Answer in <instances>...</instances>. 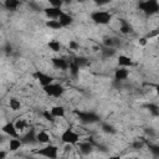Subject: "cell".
Segmentation results:
<instances>
[{
    "mask_svg": "<svg viewBox=\"0 0 159 159\" xmlns=\"http://www.w3.org/2000/svg\"><path fill=\"white\" fill-rule=\"evenodd\" d=\"M43 92H45L48 97L60 98V97L63 94L65 89H63V87H62L61 84H58V83H52V84H50V86L43 87Z\"/></svg>",
    "mask_w": 159,
    "mask_h": 159,
    "instance_id": "cell-5",
    "label": "cell"
},
{
    "mask_svg": "<svg viewBox=\"0 0 159 159\" xmlns=\"http://www.w3.org/2000/svg\"><path fill=\"white\" fill-rule=\"evenodd\" d=\"M14 124H15V128L17 129L19 133H22L29 128V122L26 119H22V118H19Z\"/></svg>",
    "mask_w": 159,
    "mask_h": 159,
    "instance_id": "cell-16",
    "label": "cell"
},
{
    "mask_svg": "<svg viewBox=\"0 0 159 159\" xmlns=\"http://www.w3.org/2000/svg\"><path fill=\"white\" fill-rule=\"evenodd\" d=\"M34 77H35V80L39 81V83L42 86V88L53 83V77L50 76V75H47V73H45V72H42V71H40V70H37L34 73Z\"/></svg>",
    "mask_w": 159,
    "mask_h": 159,
    "instance_id": "cell-6",
    "label": "cell"
},
{
    "mask_svg": "<svg viewBox=\"0 0 159 159\" xmlns=\"http://www.w3.org/2000/svg\"><path fill=\"white\" fill-rule=\"evenodd\" d=\"M139 45L145 46V45H147V39H145V37H140V39H139Z\"/></svg>",
    "mask_w": 159,
    "mask_h": 159,
    "instance_id": "cell-30",
    "label": "cell"
},
{
    "mask_svg": "<svg viewBox=\"0 0 159 159\" xmlns=\"http://www.w3.org/2000/svg\"><path fill=\"white\" fill-rule=\"evenodd\" d=\"M127 159H134V158H127Z\"/></svg>",
    "mask_w": 159,
    "mask_h": 159,
    "instance_id": "cell-34",
    "label": "cell"
},
{
    "mask_svg": "<svg viewBox=\"0 0 159 159\" xmlns=\"http://www.w3.org/2000/svg\"><path fill=\"white\" fill-rule=\"evenodd\" d=\"M58 22L61 24V26L62 27H67V26H70L72 22H73V19H72V16L71 15H68L67 12H62V15L58 17Z\"/></svg>",
    "mask_w": 159,
    "mask_h": 159,
    "instance_id": "cell-13",
    "label": "cell"
},
{
    "mask_svg": "<svg viewBox=\"0 0 159 159\" xmlns=\"http://www.w3.org/2000/svg\"><path fill=\"white\" fill-rule=\"evenodd\" d=\"M57 153H58V148L56 145H52V144H46L43 148L35 150L36 155H41V157H45L47 159H56Z\"/></svg>",
    "mask_w": 159,
    "mask_h": 159,
    "instance_id": "cell-3",
    "label": "cell"
},
{
    "mask_svg": "<svg viewBox=\"0 0 159 159\" xmlns=\"http://www.w3.org/2000/svg\"><path fill=\"white\" fill-rule=\"evenodd\" d=\"M109 159H120V157H119V155H113V157H111Z\"/></svg>",
    "mask_w": 159,
    "mask_h": 159,
    "instance_id": "cell-32",
    "label": "cell"
},
{
    "mask_svg": "<svg viewBox=\"0 0 159 159\" xmlns=\"http://www.w3.org/2000/svg\"><path fill=\"white\" fill-rule=\"evenodd\" d=\"M22 145V140L19 138H11L9 140V150L10 152H16L17 149H20Z\"/></svg>",
    "mask_w": 159,
    "mask_h": 159,
    "instance_id": "cell-17",
    "label": "cell"
},
{
    "mask_svg": "<svg viewBox=\"0 0 159 159\" xmlns=\"http://www.w3.org/2000/svg\"><path fill=\"white\" fill-rule=\"evenodd\" d=\"M117 61H118V65L120 67H129V66L133 65L132 58L129 56H125V55H119L118 58H117Z\"/></svg>",
    "mask_w": 159,
    "mask_h": 159,
    "instance_id": "cell-15",
    "label": "cell"
},
{
    "mask_svg": "<svg viewBox=\"0 0 159 159\" xmlns=\"http://www.w3.org/2000/svg\"><path fill=\"white\" fill-rule=\"evenodd\" d=\"M78 150H80V153L82 155H88V154H91L93 152V144H91L87 140H83V142H81L78 144Z\"/></svg>",
    "mask_w": 159,
    "mask_h": 159,
    "instance_id": "cell-9",
    "label": "cell"
},
{
    "mask_svg": "<svg viewBox=\"0 0 159 159\" xmlns=\"http://www.w3.org/2000/svg\"><path fill=\"white\" fill-rule=\"evenodd\" d=\"M70 73L73 76V77H77L78 76V73H80V66L76 63V61L73 60V61H71L70 62Z\"/></svg>",
    "mask_w": 159,
    "mask_h": 159,
    "instance_id": "cell-22",
    "label": "cell"
},
{
    "mask_svg": "<svg viewBox=\"0 0 159 159\" xmlns=\"http://www.w3.org/2000/svg\"><path fill=\"white\" fill-rule=\"evenodd\" d=\"M61 142L67 145H75L80 142V134L71 128H66L61 134Z\"/></svg>",
    "mask_w": 159,
    "mask_h": 159,
    "instance_id": "cell-1",
    "label": "cell"
},
{
    "mask_svg": "<svg viewBox=\"0 0 159 159\" xmlns=\"http://www.w3.org/2000/svg\"><path fill=\"white\" fill-rule=\"evenodd\" d=\"M42 117H43V118H45L46 120L51 122V123H52V122L55 120V117H53V116H52V113H51L50 111H47V109H45V111L42 112Z\"/></svg>",
    "mask_w": 159,
    "mask_h": 159,
    "instance_id": "cell-25",
    "label": "cell"
},
{
    "mask_svg": "<svg viewBox=\"0 0 159 159\" xmlns=\"http://www.w3.org/2000/svg\"><path fill=\"white\" fill-rule=\"evenodd\" d=\"M1 130H2V133L7 134L10 138H19V132H17V129L15 128V124L11 123V122L4 124L2 128H1Z\"/></svg>",
    "mask_w": 159,
    "mask_h": 159,
    "instance_id": "cell-8",
    "label": "cell"
},
{
    "mask_svg": "<svg viewBox=\"0 0 159 159\" xmlns=\"http://www.w3.org/2000/svg\"><path fill=\"white\" fill-rule=\"evenodd\" d=\"M128 76H129V71L125 67H120L114 71V80L117 81H124L128 78Z\"/></svg>",
    "mask_w": 159,
    "mask_h": 159,
    "instance_id": "cell-12",
    "label": "cell"
},
{
    "mask_svg": "<svg viewBox=\"0 0 159 159\" xmlns=\"http://www.w3.org/2000/svg\"><path fill=\"white\" fill-rule=\"evenodd\" d=\"M9 108L11 111H19L21 108V103L20 101H17L16 98H10L9 99Z\"/></svg>",
    "mask_w": 159,
    "mask_h": 159,
    "instance_id": "cell-23",
    "label": "cell"
},
{
    "mask_svg": "<svg viewBox=\"0 0 159 159\" xmlns=\"http://www.w3.org/2000/svg\"><path fill=\"white\" fill-rule=\"evenodd\" d=\"M119 31H120L122 34H128V32H130V26H129L128 24H123V25L120 26Z\"/></svg>",
    "mask_w": 159,
    "mask_h": 159,
    "instance_id": "cell-26",
    "label": "cell"
},
{
    "mask_svg": "<svg viewBox=\"0 0 159 159\" xmlns=\"http://www.w3.org/2000/svg\"><path fill=\"white\" fill-rule=\"evenodd\" d=\"M62 4H63L62 1H53V0L50 1V6H53V7H61Z\"/></svg>",
    "mask_w": 159,
    "mask_h": 159,
    "instance_id": "cell-29",
    "label": "cell"
},
{
    "mask_svg": "<svg viewBox=\"0 0 159 159\" xmlns=\"http://www.w3.org/2000/svg\"><path fill=\"white\" fill-rule=\"evenodd\" d=\"M50 112L55 118H65V108L62 106H53Z\"/></svg>",
    "mask_w": 159,
    "mask_h": 159,
    "instance_id": "cell-18",
    "label": "cell"
},
{
    "mask_svg": "<svg viewBox=\"0 0 159 159\" xmlns=\"http://www.w3.org/2000/svg\"><path fill=\"white\" fill-rule=\"evenodd\" d=\"M20 5H21V2L16 1V0H6V1H4V6L7 10H16Z\"/></svg>",
    "mask_w": 159,
    "mask_h": 159,
    "instance_id": "cell-21",
    "label": "cell"
},
{
    "mask_svg": "<svg viewBox=\"0 0 159 159\" xmlns=\"http://www.w3.org/2000/svg\"><path fill=\"white\" fill-rule=\"evenodd\" d=\"M45 14L46 16L50 19V20H58V17L62 15L63 10L61 7H53V6H50V7H46L45 10Z\"/></svg>",
    "mask_w": 159,
    "mask_h": 159,
    "instance_id": "cell-7",
    "label": "cell"
},
{
    "mask_svg": "<svg viewBox=\"0 0 159 159\" xmlns=\"http://www.w3.org/2000/svg\"><path fill=\"white\" fill-rule=\"evenodd\" d=\"M21 140H22V143H37V140H36V132L35 130H29L24 135V138Z\"/></svg>",
    "mask_w": 159,
    "mask_h": 159,
    "instance_id": "cell-19",
    "label": "cell"
},
{
    "mask_svg": "<svg viewBox=\"0 0 159 159\" xmlns=\"http://www.w3.org/2000/svg\"><path fill=\"white\" fill-rule=\"evenodd\" d=\"M47 46H48V48H50L51 51H53V52H60L61 48H62L61 42L57 41V40H51V41L47 43Z\"/></svg>",
    "mask_w": 159,
    "mask_h": 159,
    "instance_id": "cell-20",
    "label": "cell"
},
{
    "mask_svg": "<svg viewBox=\"0 0 159 159\" xmlns=\"http://www.w3.org/2000/svg\"><path fill=\"white\" fill-rule=\"evenodd\" d=\"M46 26L50 27L51 30H60V29H62V26L58 22V20H47L46 21Z\"/></svg>",
    "mask_w": 159,
    "mask_h": 159,
    "instance_id": "cell-24",
    "label": "cell"
},
{
    "mask_svg": "<svg viewBox=\"0 0 159 159\" xmlns=\"http://www.w3.org/2000/svg\"><path fill=\"white\" fill-rule=\"evenodd\" d=\"M138 7L147 15H153L159 12V4L154 0H147V1H142L139 2Z\"/></svg>",
    "mask_w": 159,
    "mask_h": 159,
    "instance_id": "cell-4",
    "label": "cell"
},
{
    "mask_svg": "<svg viewBox=\"0 0 159 159\" xmlns=\"http://www.w3.org/2000/svg\"><path fill=\"white\" fill-rule=\"evenodd\" d=\"M36 140L40 144H48L51 140V137L46 130H40V132H36Z\"/></svg>",
    "mask_w": 159,
    "mask_h": 159,
    "instance_id": "cell-11",
    "label": "cell"
},
{
    "mask_svg": "<svg viewBox=\"0 0 159 159\" xmlns=\"http://www.w3.org/2000/svg\"><path fill=\"white\" fill-rule=\"evenodd\" d=\"M68 46H70V48H71V50H77V48L80 47V45H78L76 41H73V40H71V41H70Z\"/></svg>",
    "mask_w": 159,
    "mask_h": 159,
    "instance_id": "cell-28",
    "label": "cell"
},
{
    "mask_svg": "<svg viewBox=\"0 0 159 159\" xmlns=\"http://www.w3.org/2000/svg\"><path fill=\"white\" fill-rule=\"evenodd\" d=\"M91 19L93 20V22H96L98 25H107V24H109L111 19H112V14L108 11L97 10L91 14Z\"/></svg>",
    "mask_w": 159,
    "mask_h": 159,
    "instance_id": "cell-2",
    "label": "cell"
},
{
    "mask_svg": "<svg viewBox=\"0 0 159 159\" xmlns=\"http://www.w3.org/2000/svg\"><path fill=\"white\" fill-rule=\"evenodd\" d=\"M158 45H159V37H158Z\"/></svg>",
    "mask_w": 159,
    "mask_h": 159,
    "instance_id": "cell-35",
    "label": "cell"
},
{
    "mask_svg": "<svg viewBox=\"0 0 159 159\" xmlns=\"http://www.w3.org/2000/svg\"><path fill=\"white\" fill-rule=\"evenodd\" d=\"M78 117L81 118V122H83V123H93V122L97 120V117L94 114L89 113V112H87V113L78 112Z\"/></svg>",
    "mask_w": 159,
    "mask_h": 159,
    "instance_id": "cell-14",
    "label": "cell"
},
{
    "mask_svg": "<svg viewBox=\"0 0 159 159\" xmlns=\"http://www.w3.org/2000/svg\"><path fill=\"white\" fill-rule=\"evenodd\" d=\"M132 145H133V148H134V149H142V148L144 147V143H143L142 140H139V139H138V140H135Z\"/></svg>",
    "mask_w": 159,
    "mask_h": 159,
    "instance_id": "cell-27",
    "label": "cell"
},
{
    "mask_svg": "<svg viewBox=\"0 0 159 159\" xmlns=\"http://www.w3.org/2000/svg\"><path fill=\"white\" fill-rule=\"evenodd\" d=\"M5 155H6L5 150H1V152H0V159H5Z\"/></svg>",
    "mask_w": 159,
    "mask_h": 159,
    "instance_id": "cell-31",
    "label": "cell"
},
{
    "mask_svg": "<svg viewBox=\"0 0 159 159\" xmlns=\"http://www.w3.org/2000/svg\"><path fill=\"white\" fill-rule=\"evenodd\" d=\"M51 61H52L53 66H55L56 68H58V70H62V71H65V70H67V68L70 67V62H68V61H66L65 58L53 57Z\"/></svg>",
    "mask_w": 159,
    "mask_h": 159,
    "instance_id": "cell-10",
    "label": "cell"
},
{
    "mask_svg": "<svg viewBox=\"0 0 159 159\" xmlns=\"http://www.w3.org/2000/svg\"><path fill=\"white\" fill-rule=\"evenodd\" d=\"M157 91H158V93H159V84L157 86Z\"/></svg>",
    "mask_w": 159,
    "mask_h": 159,
    "instance_id": "cell-33",
    "label": "cell"
}]
</instances>
